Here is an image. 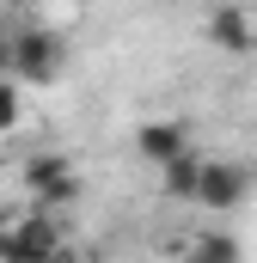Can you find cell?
<instances>
[{
    "instance_id": "cell-1",
    "label": "cell",
    "mask_w": 257,
    "mask_h": 263,
    "mask_svg": "<svg viewBox=\"0 0 257 263\" xmlns=\"http://www.w3.org/2000/svg\"><path fill=\"white\" fill-rule=\"evenodd\" d=\"M6 67H12L19 86H49L67 67V43L56 31H43V25H25V31L6 37Z\"/></svg>"
},
{
    "instance_id": "cell-13",
    "label": "cell",
    "mask_w": 257,
    "mask_h": 263,
    "mask_svg": "<svg viewBox=\"0 0 257 263\" xmlns=\"http://www.w3.org/2000/svg\"><path fill=\"white\" fill-rule=\"evenodd\" d=\"M0 37H6V18H0Z\"/></svg>"
},
{
    "instance_id": "cell-2",
    "label": "cell",
    "mask_w": 257,
    "mask_h": 263,
    "mask_svg": "<svg viewBox=\"0 0 257 263\" xmlns=\"http://www.w3.org/2000/svg\"><path fill=\"white\" fill-rule=\"evenodd\" d=\"M19 178H25V190H31V202H37L43 214L74 208L80 190H86V184H80V172H74V159H67V153H49V147H43V153H31Z\"/></svg>"
},
{
    "instance_id": "cell-11",
    "label": "cell",
    "mask_w": 257,
    "mask_h": 263,
    "mask_svg": "<svg viewBox=\"0 0 257 263\" xmlns=\"http://www.w3.org/2000/svg\"><path fill=\"white\" fill-rule=\"evenodd\" d=\"M12 6H49V0H12Z\"/></svg>"
},
{
    "instance_id": "cell-6",
    "label": "cell",
    "mask_w": 257,
    "mask_h": 263,
    "mask_svg": "<svg viewBox=\"0 0 257 263\" xmlns=\"http://www.w3.org/2000/svg\"><path fill=\"white\" fill-rule=\"evenodd\" d=\"M190 147V129L178 123V117H159V123H141L135 129V153L147 159V165H166V159H178Z\"/></svg>"
},
{
    "instance_id": "cell-5",
    "label": "cell",
    "mask_w": 257,
    "mask_h": 263,
    "mask_svg": "<svg viewBox=\"0 0 257 263\" xmlns=\"http://www.w3.org/2000/svg\"><path fill=\"white\" fill-rule=\"evenodd\" d=\"M208 43L227 49V55H251V49H257V25L245 18L239 0H221V6L208 12Z\"/></svg>"
},
{
    "instance_id": "cell-10",
    "label": "cell",
    "mask_w": 257,
    "mask_h": 263,
    "mask_svg": "<svg viewBox=\"0 0 257 263\" xmlns=\"http://www.w3.org/2000/svg\"><path fill=\"white\" fill-rule=\"evenodd\" d=\"M56 263H92V257H67V251H62V257H56Z\"/></svg>"
},
{
    "instance_id": "cell-3",
    "label": "cell",
    "mask_w": 257,
    "mask_h": 263,
    "mask_svg": "<svg viewBox=\"0 0 257 263\" xmlns=\"http://www.w3.org/2000/svg\"><path fill=\"white\" fill-rule=\"evenodd\" d=\"M56 257H62V227H56V214L31 208V214H19V220L0 227V263H56Z\"/></svg>"
},
{
    "instance_id": "cell-4",
    "label": "cell",
    "mask_w": 257,
    "mask_h": 263,
    "mask_svg": "<svg viewBox=\"0 0 257 263\" xmlns=\"http://www.w3.org/2000/svg\"><path fill=\"white\" fill-rule=\"evenodd\" d=\"M239 202H251V172H245V165H233V159H202L196 208H208V214H233Z\"/></svg>"
},
{
    "instance_id": "cell-8",
    "label": "cell",
    "mask_w": 257,
    "mask_h": 263,
    "mask_svg": "<svg viewBox=\"0 0 257 263\" xmlns=\"http://www.w3.org/2000/svg\"><path fill=\"white\" fill-rule=\"evenodd\" d=\"M172 251H178V263H239V245L227 233H196L184 245H172Z\"/></svg>"
},
{
    "instance_id": "cell-9",
    "label": "cell",
    "mask_w": 257,
    "mask_h": 263,
    "mask_svg": "<svg viewBox=\"0 0 257 263\" xmlns=\"http://www.w3.org/2000/svg\"><path fill=\"white\" fill-rule=\"evenodd\" d=\"M25 123V86L19 80H0V135H12Z\"/></svg>"
},
{
    "instance_id": "cell-7",
    "label": "cell",
    "mask_w": 257,
    "mask_h": 263,
    "mask_svg": "<svg viewBox=\"0 0 257 263\" xmlns=\"http://www.w3.org/2000/svg\"><path fill=\"white\" fill-rule=\"evenodd\" d=\"M196 178H202V153H196V147H184L178 159L159 165V184H166L172 202H196Z\"/></svg>"
},
{
    "instance_id": "cell-12",
    "label": "cell",
    "mask_w": 257,
    "mask_h": 263,
    "mask_svg": "<svg viewBox=\"0 0 257 263\" xmlns=\"http://www.w3.org/2000/svg\"><path fill=\"white\" fill-rule=\"evenodd\" d=\"M0 62H6V37H0Z\"/></svg>"
}]
</instances>
